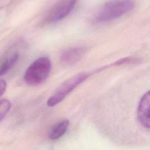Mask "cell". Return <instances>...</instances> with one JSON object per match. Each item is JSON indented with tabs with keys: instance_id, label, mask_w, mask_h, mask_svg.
Instances as JSON below:
<instances>
[{
	"instance_id": "1",
	"label": "cell",
	"mask_w": 150,
	"mask_h": 150,
	"mask_svg": "<svg viewBox=\"0 0 150 150\" xmlns=\"http://www.w3.org/2000/svg\"><path fill=\"white\" fill-rule=\"evenodd\" d=\"M135 6L131 1H112L106 2L97 14L96 22H106L116 19L130 12Z\"/></svg>"
},
{
	"instance_id": "2",
	"label": "cell",
	"mask_w": 150,
	"mask_h": 150,
	"mask_svg": "<svg viewBox=\"0 0 150 150\" xmlns=\"http://www.w3.org/2000/svg\"><path fill=\"white\" fill-rule=\"evenodd\" d=\"M52 64L47 57H40L32 62L26 70L24 80L26 84L36 86L43 83L51 71Z\"/></svg>"
},
{
	"instance_id": "3",
	"label": "cell",
	"mask_w": 150,
	"mask_h": 150,
	"mask_svg": "<svg viewBox=\"0 0 150 150\" xmlns=\"http://www.w3.org/2000/svg\"><path fill=\"white\" fill-rule=\"evenodd\" d=\"M91 73L83 72L76 74L64 81L48 98L46 104L48 107H54L62 100L76 88L79 84L85 81Z\"/></svg>"
},
{
	"instance_id": "4",
	"label": "cell",
	"mask_w": 150,
	"mask_h": 150,
	"mask_svg": "<svg viewBox=\"0 0 150 150\" xmlns=\"http://www.w3.org/2000/svg\"><path fill=\"white\" fill-rule=\"evenodd\" d=\"M76 1H61L57 2L49 10L43 19L45 23L60 21L68 16L73 10Z\"/></svg>"
},
{
	"instance_id": "5",
	"label": "cell",
	"mask_w": 150,
	"mask_h": 150,
	"mask_svg": "<svg viewBox=\"0 0 150 150\" xmlns=\"http://www.w3.org/2000/svg\"><path fill=\"white\" fill-rule=\"evenodd\" d=\"M149 106L150 93L149 91H148L141 98L137 108L138 120L143 127L147 129L150 127Z\"/></svg>"
},
{
	"instance_id": "6",
	"label": "cell",
	"mask_w": 150,
	"mask_h": 150,
	"mask_svg": "<svg viewBox=\"0 0 150 150\" xmlns=\"http://www.w3.org/2000/svg\"><path fill=\"white\" fill-rule=\"evenodd\" d=\"M86 49L83 47H72L62 52L60 61L66 66H73L80 62L84 56Z\"/></svg>"
},
{
	"instance_id": "7",
	"label": "cell",
	"mask_w": 150,
	"mask_h": 150,
	"mask_svg": "<svg viewBox=\"0 0 150 150\" xmlns=\"http://www.w3.org/2000/svg\"><path fill=\"white\" fill-rule=\"evenodd\" d=\"M69 126V121L63 120L56 124L50 130L49 138L50 140L55 141L62 138L67 132Z\"/></svg>"
},
{
	"instance_id": "8",
	"label": "cell",
	"mask_w": 150,
	"mask_h": 150,
	"mask_svg": "<svg viewBox=\"0 0 150 150\" xmlns=\"http://www.w3.org/2000/svg\"><path fill=\"white\" fill-rule=\"evenodd\" d=\"M19 59L18 53H13L12 55L6 57L1 61L0 66V74L3 76L6 74L16 64Z\"/></svg>"
},
{
	"instance_id": "9",
	"label": "cell",
	"mask_w": 150,
	"mask_h": 150,
	"mask_svg": "<svg viewBox=\"0 0 150 150\" xmlns=\"http://www.w3.org/2000/svg\"><path fill=\"white\" fill-rule=\"evenodd\" d=\"M11 108V102L6 98L1 99L0 102V121H2Z\"/></svg>"
},
{
	"instance_id": "10",
	"label": "cell",
	"mask_w": 150,
	"mask_h": 150,
	"mask_svg": "<svg viewBox=\"0 0 150 150\" xmlns=\"http://www.w3.org/2000/svg\"><path fill=\"white\" fill-rule=\"evenodd\" d=\"M6 82L4 79H1L0 81V94L1 96H2L5 93L6 88Z\"/></svg>"
}]
</instances>
